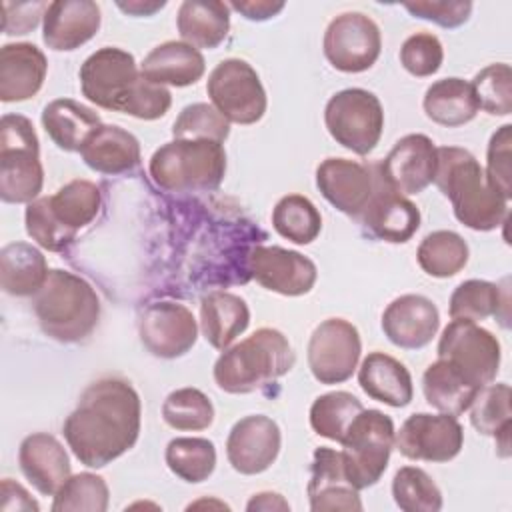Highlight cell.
<instances>
[{"mask_svg": "<svg viewBox=\"0 0 512 512\" xmlns=\"http://www.w3.org/2000/svg\"><path fill=\"white\" fill-rule=\"evenodd\" d=\"M138 334L152 356L172 360L192 350L198 338V322L184 304L162 300L142 312Z\"/></svg>", "mask_w": 512, "mask_h": 512, "instance_id": "2e32d148", "label": "cell"}, {"mask_svg": "<svg viewBox=\"0 0 512 512\" xmlns=\"http://www.w3.org/2000/svg\"><path fill=\"white\" fill-rule=\"evenodd\" d=\"M364 410L362 402L344 390H334L318 396L310 406L312 430L328 440L342 442L352 420Z\"/></svg>", "mask_w": 512, "mask_h": 512, "instance_id": "ab89813d", "label": "cell"}, {"mask_svg": "<svg viewBox=\"0 0 512 512\" xmlns=\"http://www.w3.org/2000/svg\"><path fill=\"white\" fill-rule=\"evenodd\" d=\"M470 424L484 436H496L500 430L512 426V410H510V386L486 384L480 388L476 398L470 404Z\"/></svg>", "mask_w": 512, "mask_h": 512, "instance_id": "ee69618b", "label": "cell"}, {"mask_svg": "<svg viewBox=\"0 0 512 512\" xmlns=\"http://www.w3.org/2000/svg\"><path fill=\"white\" fill-rule=\"evenodd\" d=\"M296 354L276 328H258L248 338L222 350L214 362V382L228 394L264 390L292 370Z\"/></svg>", "mask_w": 512, "mask_h": 512, "instance_id": "277c9868", "label": "cell"}, {"mask_svg": "<svg viewBox=\"0 0 512 512\" xmlns=\"http://www.w3.org/2000/svg\"><path fill=\"white\" fill-rule=\"evenodd\" d=\"M80 156L90 170L118 176L132 172L140 164V142L132 132L116 124H102L86 138Z\"/></svg>", "mask_w": 512, "mask_h": 512, "instance_id": "484cf974", "label": "cell"}, {"mask_svg": "<svg viewBox=\"0 0 512 512\" xmlns=\"http://www.w3.org/2000/svg\"><path fill=\"white\" fill-rule=\"evenodd\" d=\"M478 108L490 116H508L512 112V70L498 62L482 68L470 82Z\"/></svg>", "mask_w": 512, "mask_h": 512, "instance_id": "f6af8a7d", "label": "cell"}, {"mask_svg": "<svg viewBox=\"0 0 512 512\" xmlns=\"http://www.w3.org/2000/svg\"><path fill=\"white\" fill-rule=\"evenodd\" d=\"M308 500L312 512L362 510L358 490L346 476L342 450L328 446L314 450L312 474L308 480Z\"/></svg>", "mask_w": 512, "mask_h": 512, "instance_id": "603a6c76", "label": "cell"}, {"mask_svg": "<svg viewBox=\"0 0 512 512\" xmlns=\"http://www.w3.org/2000/svg\"><path fill=\"white\" fill-rule=\"evenodd\" d=\"M316 186L336 210L360 220L372 198L376 174L356 160L326 158L316 168Z\"/></svg>", "mask_w": 512, "mask_h": 512, "instance_id": "d6986e66", "label": "cell"}, {"mask_svg": "<svg viewBox=\"0 0 512 512\" xmlns=\"http://www.w3.org/2000/svg\"><path fill=\"white\" fill-rule=\"evenodd\" d=\"M422 106L432 122L446 128L468 124L480 110L470 82L456 76L432 82L424 94Z\"/></svg>", "mask_w": 512, "mask_h": 512, "instance_id": "d6a6232c", "label": "cell"}, {"mask_svg": "<svg viewBox=\"0 0 512 512\" xmlns=\"http://www.w3.org/2000/svg\"><path fill=\"white\" fill-rule=\"evenodd\" d=\"M394 446L408 460L448 462L464 446V430L452 414L418 412L404 420L396 432Z\"/></svg>", "mask_w": 512, "mask_h": 512, "instance_id": "5bb4252c", "label": "cell"}, {"mask_svg": "<svg viewBox=\"0 0 512 512\" xmlns=\"http://www.w3.org/2000/svg\"><path fill=\"white\" fill-rule=\"evenodd\" d=\"M172 136L214 140L224 144L230 136V122L212 104L194 102L180 110L178 118L172 124Z\"/></svg>", "mask_w": 512, "mask_h": 512, "instance_id": "bcb514c9", "label": "cell"}, {"mask_svg": "<svg viewBox=\"0 0 512 512\" xmlns=\"http://www.w3.org/2000/svg\"><path fill=\"white\" fill-rule=\"evenodd\" d=\"M32 122L22 114L0 120V198L6 204H30L44 184L40 146Z\"/></svg>", "mask_w": 512, "mask_h": 512, "instance_id": "52a82bcc", "label": "cell"}, {"mask_svg": "<svg viewBox=\"0 0 512 512\" xmlns=\"http://www.w3.org/2000/svg\"><path fill=\"white\" fill-rule=\"evenodd\" d=\"M394 422L388 414L364 408L342 438L344 470L356 490L374 486L388 468L394 448Z\"/></svg>", "mask_w": 512, "mask_h": 512, "instance_id": "ba28073f", "label": "cell"}, {"mask_svg": "<svg viewBox=\"0 0 512 512\" xmlns=\"http://www.w3.org/2000/svg\"><path fill=\"white\" fill-rule=\"evenodd\" d=\"M162 418L174 430L198 432L214 422V406L198 388L172 390L162 404Z\"/></svg>", "mask_w": 512, "mask_h": 512, "instance_id": "60d3db41", "label": "cell"}, {"mask_svg": "<svg viewBox=\"0 0 512 512\" xmlns=\"http://www.w3.org/2000/svg\"><path fill=\"white\" fill-rule=\"evenodd\" d=\"M362 340L358 328L344 318H326L310 334L306 358L320 384H342L358 368Z\"/></svg>", "mask_w": 512, "mask_h": 512, "instance_id": "7c38bea8", "label": "cell"}, {"mask_svg": "<svg viewBox=\"0 0 512 512\" xmlns=\"http://www.w3.org/2000/svg\"><path fill=\"white\" fill-rule=\"evenodd\" d=\"M422 390L432 408L452 416L464 414L480 392V388L470 384L460 372L440 358L426 368L422 376Z\"/></svg>", "mask_w": 512, "mask_h": 512, "instance_id": "836d02e7", "label": "cell"}, {"mask_svg": "<svg viewBox=\"0 0 512 512\" xmlns=\"http://www.w3.org/2000/svg\"><path fill=\"white\" fill-rule=\"evenodd\" d=\"M468 244L452 230H436L424 236L416 250L418 266L432 278L456 276L468 264Z\"/></svg>", "mask_w": 512, "mask_h": 512, "instance_id": "d590c367", "label": "cell"}, {"mask_svg": "<svg viewBox=\"0 0 512 512\" xmlns=\"http://www.w3.org/2000/svg\"><path fill=\"white\" fill-rule=\"evenodd\" d=\"M414 18L434 22L442 28H458L468 22L472 2L468 0H416L402 4Z\"/></svg>", "mask_w": 512, "mask_h": 512, "instance_id": "f907efd6", "label": "cell"}, {"mask_svg": "<svg viewBox=\"0 0 512 512\" xmlns=\"http://www.w3.org/2000/svg\"><path fill=\"white\" fill-rule=\"evenodd\" d=\"M512 126L504 124L500 126L490 142H488V152H486V176L490 184L506 198H512Z\"/></svg>", "mask_w": 512, "mask_h": 512, "instance_id": "681fc988", "label": "cell"}, {"mask_svg": "<svg viewBox=\"0 0 512 512\" xmlns=\"http://www.w3.org/2000/svg\"><path fill=\"white\" fill-rule=\"evenodd\" d=\"M148 172L166 192H212L224 180L226 150L214 140L174 138L152 154Z\"/></svg>", "mask_w": 512, "mask_h": 512, "instance_id": "8992f818", "label": "cell"}, {"mask_svg": "<svg viewBox=\"0 0 512 512\" xmlns=\"http://www.w3.org/2000/svg\"><path fill=\"white\" fill-rule=\"evenodd\" d=\"M440 328L436 304L422 294H402L394 298L382 314L386 338L404 350H418L432 342Z\"/></svg>", "mask_w": 512, "mask_h": 512, "instance_id": "44dd1931", "label": "cell"}, {"mask_svg": "<svg viewBox=\"0 0 512 512\" xmlns=\"http://www.w3.org/2000/svg\"><path fill=\"white\" fill-rule=\"evenodd\" d=\"M246 510L248 512H256V510H284L288 512L290 510V504L288 500H284L282 494L278 492H258L254 494L248 504H246Z\"/></svg>", "mask_w": 512, "mask_h": 512, "instance_id": "11a10c76", "label": "cell"}, {"mask_svg": "<svg viewBox=\"0 0 512 512\" xmlns=\"http://www.w3.org/2000/svg\"><path fill=\"white\" fill-rule=\"evenodd\" d=\"M228 6L240 12L246 20L262 22L280 14L286 4L282 0H240V2L234 0V2H228Z\"/></svg>", "mask_w": 512, "mask_h": 512, "instance_id": "db71d44e", "label": "cell"}, {"mask_svg": "<svg viewBox=\"0 0 512 512\" xmlns=\"http://www.w3.org/2000/svg\"><path fill=\"white\" fill-rule=\"evenodd\" d=\"M328 134L346 150L370 154L384 130V110L378 96L364 88H344L330 96L324 108Z\"/></svg>", "mask_w": 512, "mask_h": 512, "instance_id": "9c48e42d", "label": "cell"}, {"mask_svg": "<svg viewBox=\"0 0 512 512\" xmlns=\"http://www.w3.org/2000/svg\"><path fill=\"white\" fill-rule=\"evenodd\" d=\"M48 272L44 254L28 242H12L0 250V286L10 296H34Z\"/></svg>", "mask_w": 512, "mask_h": 512, "instance_id": "1f68e13d", "label": "cell"}, {"mask_svg": "<svg viewBox=\"0 0 512 512\" xmlns=\"http://www.w3.org/2000/svg\"><path fill=\"white\" fill-rule=\"evenodd\" d=\"M436 144L426 134L402 136L382 160L380 178L398 194H420L436 176Z\"/></svg>", "mask_w": 512, "mask_h": 512, "instance_id": "ac0fdd59", "label": "cell"}, {"mask_svg": "<svg viewBox=\"0 0 512 512\" xmlns=\"http://www.w3.org/2000/svg\"><path fill=\"white\" fill-rule=\"evenodd\" d=\"M0 510L2 512H38L40 504L30 496V492L14 482L12 478H4L0 482Z\"/></svg>", "mask_w": 512, "mask_h": 512, "instance_id": "f5cc1de1", "label": "cell"}, {"mask_svg": "<svg viewBox=\"0 0 512 512\" xmlns=\"http://www.w3.org/2000/svg\"><path fill=\"white\" fill-rule=\"evenodd\" d=\"M444 48L438 36L430 32H416L408 36L400 48V64L406 72L418 78L432 76L440 70Z\"/></svg>", "mask_w": 512, "mask_h": 512, "instance_id": "c3c4849f", "label": "cell"}, {"mask_svg": "<svg viewBox=\"0 0 512 512\" xmlns=\"http://www.w3.org/2000/svg\"><path fill=\"white\" fill-rule=\"evenodd\" d=\"M176 26L182 42L194 48H218L230 32V6L220 0H184Z\"/></svg>", "mask_w": 512, "mask_h": 512, "instance_id": "f546056e", "label": "cell"}, {"mask_svg": "<svg viewBox=\"0 0 512 512\" xmlns=\"http://www.w3.org/2000/svg\"><path fill=\"white\" fill-rule=\"evenodd\" d=\"M142 404L134 386L116 376L92 382L62 426L72 454L88 468H104L140 436Z\"/></svg>", "mask_w": 512, "mask_h": 512, "instance_id": "6da1fadb", "label": "cell"}, {"mask_svg": "<svg viewBox=\"0 0 512 512\" xmlns=\"http://www.w3.org/2000/svg\"><path fill=\"white\" fill-rule=\"evenodd\" d=\"M32 306L42 332L62 344L86 340L100 320V298L92 284L60 268L48 272Z\"/></svg>", "mask_w": 512, "mask_h": 512, "instance_id": "5b68a950", "label": "cell"}, {"mask_svg": "<svg viewBox=\"0 0 512 512\" xmlns=\"http://www.w3.org/2000/svg\"><path fill=\"white\" fill-rule=\"evenodd\" d=\"M244 266L262 288L282 296L308 294L318 278V268L308 256L282 246H254Z\"/></svg>", "mask_w": 512, "mask_h": 512, "instance_id": "9a60e30c", "label": "cell"}, {"mask_svg": "<svg viewBox=\"0 0 512 512\" xmlns=\"http://www.w3.org/2000/svg\"><path fill=\"white\" fill-rule=\"evenodd\" d=\"M48 60L30 42H12L0 48V100L24 102L38 94L46 80Z\"/></svg>", "mask_w": 512, "mask_h": 512, "instance_id": "d4e9b609", "label": "cell"}, {"mask_svg": "<svg viewBox=\"0 0 512 512\" xmlns=\"http://www.w3.org/2000/svg\"><path fill=\"white\" fill-rule=\"evenodd\" d=\"M206 92L212 106L234 124H256L268 106L258 72L240 58H226L208 76Z\"/></svg>", "mask_w": 512, "mask_h": 512, "instance_id": "8fae6325", "label": "cell"}, {"mask_svg": "<svg viewBox=\"0 0 512 512\" xmlns=\"http://www.w3.org/2000/svg\"><path fill=\"white\" fill-rule=\"evenodd\" d=\"M102 192L90 180H70L56 194L48 196V208L54 220L76 238V234L88 226L100 212Z\"/></svg>", "mask_w": 512, "mask_h": 512, "instance_id": "e575fe53", "label": "cell"}, {"mask_svg": "<svg viewBox=\"0 0 512 512\" xmlns=\"http://www.w3.org/2000/svg\"><path fill=\"white\" fill-rule=\"evenodd\" d=\"M392 496L404 512H438L442 508L438 484L418 466H402L394 474Z\"/></svg>", "mask_w": 512, "mask_h": 512, "instance_id": "b9f144b4", "label": "cell"}, {"mask_svg": "<svg viewBox=\"0 0 512 512\" xmlns=\"http://www.w3.org/2000/svg\"><path fill=\"white\" fill-rule=\"evenodd\" d=\"M500 310L508 312V292L488 280H464L450 296L448 312L452 320H486L500 316Z\"/></svg>", "mask_w": 512, "mask_h": 512, "instance_id": "8d00e7d4", "label": "cell"}, {"mask_svg": "<svg viewBox=\"0 0 512 512\" xmlns=\"http://www.w3.org/2000/svg\"><path fill=\"white\" fill-rule=\"evenodd\" d=\"M322 48L332 68L358 74L376 64L382 50V34L370 16L342 12L326 26Z\"/></svg>", "mask_w": 512, "mask_h": 512, "instance_id": "4fadbf2b", "label": "cell"}, {"mask_svg": "<svg viewBox=\"0 0 512 512\" xmlns=\"http://www.w3.org/2000/svg\"><path fill=\"white\" fill-rule=\"evenodd\" d=\"M50 2H2V32L6 36H20L34 30L44 18Z\"/></svg>", "mask_w": 512, "mask_h": 512, "instance_id": "816d5d0a", "label": "cell"}, {"mask_svg": "<svg viewBox=\"0 0 512 512\" xmlns=\"http://www.w3.org/2000/svg\"><path fill=\"white\" fill-rule=\"evenodd\" d=\"M24 222H26V234L44 250L64 252L76 240L54 220L48 208V196H40L34 202L26 204Z\"/></svg>", "mask_w": 512, "mask_h": 512, "instance_id": "7dc6e473", "label": "cell"}, {"mask_svg": "<svg viewBox=\"0 0 512 512\" xmlns=\"http://www.w3.org/2000/svg\"><path fill=\"white\" fill-rule=\"evenodd\" d=\"M18 464L26 480L44 496H54L72 476L66 448L46 432H34L20 442Z\"/></svg>", "mask_w": 512, "mask_h": 512, "instance_id": "cb8c5ba5", "label": "cell"}, {"mask_svg": "<svg viewBox=\"0 0 512 512\" xmlns=\"http://www.w3.org/2000/svg\"><path fill=\"white\" fill-rule=\"evenodd\" d=\"M42 126L60 150L80 152L86 138L102 126V120L96 110L72 98H58L44 106Z\"/></svg>", "mask_w": 512, "mask_h": 512, "instance_id": "4dcf8cb0", "label": "cell"}, {"mask_svg": "<svg viewBox=\"0 0 512 512\" xmlns=\"http://www.w3.org/2000/svg\"><path fill=\"white\" fill-rule=\"evenodd\" d=\"M110 490L102 476L80 472L70 476L54 494L52 512H106Z\"/></svg>", "mask_w": 512, "mask_h": 512, "instance_id": "7bdbcfd3", "label": "cell"}, {"mask_svg": "<svg viewBox=\"0 0 512 512\" xmlns=\"http://www.w3.org/2000/svg\"><path fill=\"white\" fill-rule=\"evenodd\" d=\"M82 94L96 106L138 120H158L172 104L166 86L146 80L134 56L116 46L92 52L78 72Z\"/></svg>", "mask_w": 512, "mask_h": 512, "instance_id": "7a4b0ae2", "label": "cell"}, {"mask_svg": "<svg viewBox=\"0 0 512 512\" xmlns=\"http://www.w3.org/2000/svg\"><path fill=\"white\" fill-rule=\"evenodd\" d=\"M272 226L282 238L294 244H310L322 230V216L306 196L288 194L276 202Z\"/></svg>", "mask_w": 512, "mask_h": 512, "instance_id": "f35d334b", "label": "cell"}, {"mask_svg": "<svg viewBox=\"0 0 512 512\" xmlns=\"http://www.w3.org/2000/svg\"><path fill=\"white\" fill-rule=\"evenodd\" d=\"M146 80L158 86H192L206 72L202 52L182 40H168L154 46L140 64Z\"/></svg>", "mask_w": 512, "mask_h": 512, "instance_id": "4316f807", "label": "cell"}, {"mask_svg": "<svg viewBox=\"0 0 512 512\" xmlns=\"http://www.w3.org/2000/svg\"><path fill=\"white\" fill-rule=\"evenodd\" d=\"M358 384L372 400L392 408L412 402L414 386L408 368L390 354L370 352L358 368Z\"/></svg>", "mask_w": 512, "mask_h": 512, "instance_id": "83f0119b", "label": "cell"}, {"mask_svg": "<svg viewBox=\"0 0 512 512\" xmlns=\"http://www.w3.org/2000/svg\"><path fill=\"white\" fill-rule=\"evenodd\" d=\"M116 6L132 16H152L154 12L162 10L166 6L164 0H128V2H116Z\"/></svg>", "mask_w": 512, "mask_h": 512, "instance_id": "9f6ffc18", "label": "cell"}, {"mask_svg": "<svg viewBox=\"0 0 512 512\" xmlns=\"http://www.w3.org/2000/svg\"><path fill=\"white\" fill-rule=\"evenodd\" d=\"M100 6L92 0L50 2L42 18V40L50 50L72 52L100 30Z\"/></svg>", "mask_w": 512, "mask_h": 512, "instance_id": "7402d4cb", "label": "cell"}, {"mask_svg": "<svg viewBox=\"0 0 512 512\" xmlns=\"http://www.w3.org/2000/svg\"><path fill=\"white\" fill-rule=\"evenodd\" d=\"M438 166L434 184L450 200L460 224L476 232H490L508 218V202L488 180L484 168L464 148H436Z\"/></svg>", "mask_w": 512, "mask_h": 512, "instance_id": "3957f363", "label": "cell"}, {"mask_svg": "<svg viewBox=\"0 0 512 512\" xmlns=\"http://www.w3.org/2000/svg\"><path fill=\"white\" fill-rule=\"evenodd\" d=\"M362 226L372 238L404 244L420 228V210L406 196L394 192L382 178L376 174V186L368 206L364 208Z\"/></svg>", "mask_w": 512, "mask_h": 512, "instance_id": "ffe728a7", "label": "cell"}, {"mask_svg": "<svg viewBox=\"0 0 512 512\" xmlns=\"http://www.w3.org/2000/svg\"><path fill=\"white\" fill-rule=\"evenodd\" d=\"M250 324V308L244 298L226 290L208 292L200 302V330L216 350H226Z\"/></svg>", "mask_w": 512, "mask_h": 512, "instance_id": "f1b7e54d", "label": "cell"}, {"mask_svg": "<svg viewBox=\"0 0 512 512\" xmlns=\"http://www.w3.org/2000/svg\"><path fill=\"white\" fill-rule=\"evenodd\" d=\"M438 358L448 362L476 388L494 382L500 370L498 338L472 320H452L438 340Z\"/></svg>", "mask_w": 512, "mask_h": 512, "instance_id": "30bf717a", "label": "cell"}, {"mask_svg": "<svg viewBox=\"0 0 512 512\" xmlns=\"http://www.w3.org/2000/svg\"><path fill=\"white\" fill-rule=\"evenodd\" d=\"M280 446V426L270 416L250 414L230 428L226 438V458L236 472L254 476L276 462Z\"/></svg>", "mask_w": 512, "mask_h": 512, "instance_id": "e0dca14e", "label": "cell"}, {"mask_svg": "<svg viewBox=\"0 0 512 512\" xmlns=\"http://www.w3.org/2000/svg\"><path fill=\"white\" fill-rule=\"evenodd\" d=\"M164 458L170 472L188 484L208 480L216 468V448L208 438H174L168 442Z\"/></svg>", "mask_w": 512, "mask_h": 512, "instance_id": "74e56055", "label": "cell"}]
</instances>
